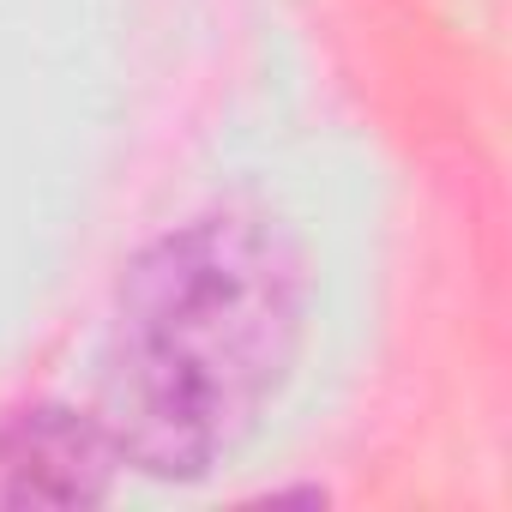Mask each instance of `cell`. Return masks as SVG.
I'll list each match as a JSON object with an SVG mask.
<instances>
[{"mask_svg": "<svg viewBox=\"0 0 512 512\" xmlns=\"http://www.w3.org/2000/svg\"><path fill=\"white\" fill-rule=\"evenodd\" d=\"M308 314L296 241L253 211H205L121 272L103 350V428L157 482L217 470L284 392Z\"/></svg>", "mask_w": 512, "mask_h": 512, "instance_id": "6da1fadb", "label": "cell"}, {"mask_svg": "<svg viewBox=\"0 0 512 512\" xmlns=\"http://www.w3.org/2000/svg\"><path fill=\"white\" fill-rule=\"evenodd\" d=\"M121 452L97 410L25 404L0 416V506H97L109 500Z\"/></svg>", "mask_w": 512, "mask_h": 512, "instance_id": "7a4b0ae2", "label": "cell"}]
</instances>
